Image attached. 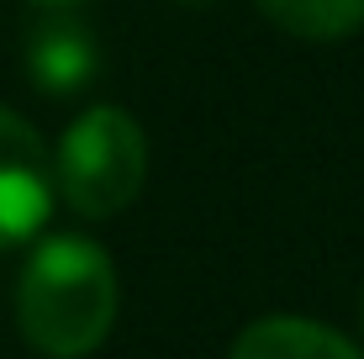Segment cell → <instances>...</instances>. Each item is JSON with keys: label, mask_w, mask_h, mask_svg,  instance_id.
Listing matches in <instances>:
<instances>
[{"label": "cell", "mask_w": 364, "mask_h": 359, "mask_svg": "<svg viewBox=\"0 0 364 359\" xmlns=\"http://www.w3.org/2000/svg\"><path fill=\"white\" fill-rule=\"evenodd\" d=\"M148 175V138L132 111L95 106L64 132L58 148V191L80 217H117L137 201Z\"/></svg>", "instance_id": "obj_2"}, {"label": "cell", "mask_w": 364, "mask_h": 359, "mask_svg": "<svg viewBox=\"0 0 364 359\" xmlns=\"http://www.w3.org/2000/svg\"><path fill=\"white\" fill-rule=\"evenodd\" d=\"M359 333H364V291H359Z\"/></svg>", "instance_id": "obj_6"}, {"label": "cell", "mask_w": 364, "mask_h": 359, "mask_svg": "<svg viewBox=\"0 0 364 359\" xmlns=\"http://www.w3.org/2000/svg\"><path fill=\"white\" fill-rule=\"evenodd\" d=\"M259 11L280 32L306 43H333L364 27V0H259Z\"/></svg>", "instance_id": "obj_5"}, {"label": "cell", "mask_w": 364, "mask_h": 359, "mask_svg": "<svg viewBox=\"0 0 364 359\" xmlns=\"http://www.w3.org/2000/svg\"><path fill=\"white\" fill-rule=\"evenodd\" d=\"M53 180L58 169L48 164L43 138L11 106H0V249L43 227L48 206H53Z\"/></svg>", "instance_id": "obj_3"}, {"label": "cell", "mask_w": 364, "mask_h": 359, "mask_svg": "<svg viewBox=\"0 0 364 359\" xmlns=\"http://www.w3.org/2000/svg\"><path fill=\"white\" fill-rule=\"evenodd\" d=\"M122 306L117 269L90 238H48L16 286L21 338L48 359H85L106 343Z\"/></svg>", "instance_id": "obj_1"}, {"label": "cell", "mask_w": 364, "mask_h": 359, "mask_svg": "<svg viewBox=\"0 0 364 359\" xmlns=\"http://www.w3.org/2000/svg\"><path fill=\"white\" fill-rule=\"evenodd\" d=\"M232 359H364L343 333L306 323V317H264L243 328L232 343Z\"/></svg>", "instance_id": "obj_4"}, {"label": "cell", "mask_w": 364, "mask_h": 359, "mask_svg": "<svg viewBox=\"0 0 364 359\" xmlns=\"http://www.w3.org/2000/svg\"><path fill=\"white\" fill-rule=\"evenodd\" d=\"M43 6H69V0H43Z\"/></svg>", "instance_id": "obj_7"}]
</instances>
